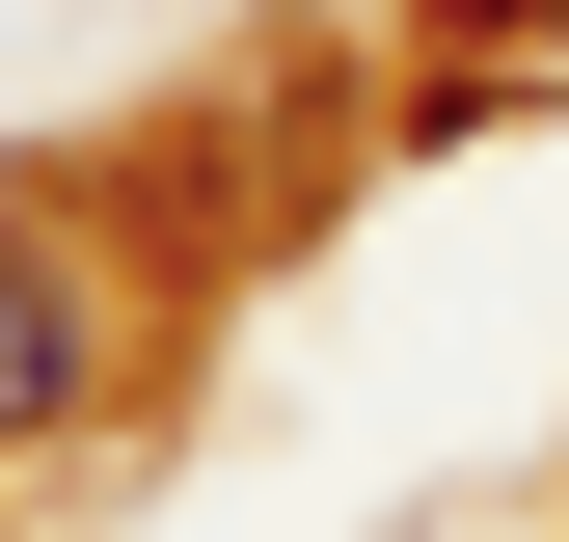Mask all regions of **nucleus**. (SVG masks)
Instances as JSON below:
<instances>
[{
	"instance_id": "f257e3e1",
	"label": "nucleus",
	"mask_w": 569,
	"mask_h": 542,
	"mask_svg": "<svg viewBox=\"0 0 569 542\" xmlns=\"http://www.w3.org/2000/svg\"><path fill=\"white\" fill-rule=\"evenodd\" d=\"M136 380V325H109V271L28 218V190H0V434H82V406Z\"/></svg>"
}]
</instances>
